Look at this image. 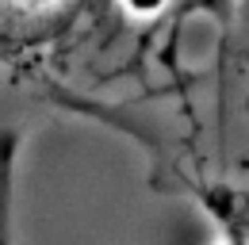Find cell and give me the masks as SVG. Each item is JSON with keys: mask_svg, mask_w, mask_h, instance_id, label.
Segmentation results:
<instances>
[{"mask_svg": "<svg viewBox=\"0 0 249 245\" xmlns=\"http://www.w3.org/2000/svg\"><path fill=\"white\" fill-rule=\"evenodd\" d=\"M19 176H23V153H0V245H23Z\"/></svg>", "mask_w": 249, "mask_h": 245, "instance_id": "3", "label": "cell"}, {"mask_svg": "<svg viewBox=\"0 0 249 245\" xmlns=\"http://www.w3.org/2000/svg\"><path fill=\"white\" fill-rule=\"evenodd\" d=\"M146 184L203 214L215 245H249V0H211L173 142Z\"/></svg>", "mask_w": 249, "mask_h": 245, "instance_id": "2", "label": "cell"}, {"mask_svg": "<svg viewBox=\"0 0 249 245\" xmlns=\"http://www.w3.org/2000/svg\"><path fill=\"white\" fill-rule=\"evenodd\" d=\"M126 96L123 0H0V153L58 122L115 134Z\"/></svg>", "mask_w": 249, "mask_h": 245, "instance_id": "1", "label": "cell"}]
</instances>
